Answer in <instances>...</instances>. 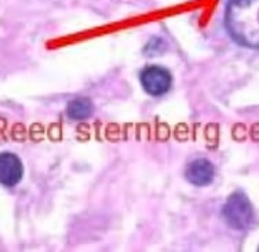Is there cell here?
<instances>
[{
    "label": "cell",
    "instance_id": "6da1fadb",
    "mask_svg": "<svg viewBox=\"0 0 259 252\" xmlns=\"http://www.w3.org/2000/svg\"><path fill=\"white\" fill-rule=\"evenodd\" d=\"M225 21L234 40L248 47H259V0H232Z\"/></svg>",
    "mask_w": 259,
    "mask_h": 252
},
{
    "label": "cell",
    "instance_id": "7a4b0ae2",
    "mask_svg": "<svg viewBox=\"0 0 259 252\" xmlns=\"http://www.w3.org/2000/svg\"><path fill=\"white\" fill-rule=\"evenodd\" d=\"M226 222L236 230H245L254 221V209L243 192L233 193L222 208Z\"/></svg>",
    "mask_w": 259,
    "mask_h": 252
},
{
    "label": "cell",
    "instance_id": "3957f363",
    "mask_svg": "<svg viewBox=\"0 0 259 252\" xmlns=\"http://www.w3.org/2000/svg\"><path fill=\"white\" fill-rule=\"evenodd\" d=\"M141 84L144 90L150 95H159L165 94L172 84V76L168 70L163 68V66H157V65H152V66H146L140 74Z\"/></svg>",
    "mask_w": 259,
    "mask_h": 252
},
{
    "label": "cell",
    "instance_id": "277c9868",
    "mask_svg": "<svg viewBox=\"0 0 259 252\" xmlns=\"http://www.w3.org/2000/svg\"><path fill=\"white\" fill-rule=\"evenodd\" d=\"M24 175V167L15 154L3 152L0 154V181L6 188L15 186Z\"/></svg>",
    "mask_w": 259,
    "mask_h": 252
},
{
    "label": "cell",
    "instance_id": "5b68a950",
    "mask_svg": "<svg viewBox=\"0 0 259 252\" xmlns=\"http://www.w3.org/2000/svg\"><path fill=\"white\" fill-rule=\"evenodd\" d=\"M185 177L192 185L196 186H207L212 182L215 177V168L211 161L205 158H197L190 163L185 171Z\"/></svg>",
    "mask_w": 259,
    "mask_h": 252
},
{
    "label": "cell",
    "instance_id": "8992f818",
    "mask_svg": "<svg viewBox=\"0 0 259 252\" xmlns=\"http://www.w3.org/2000/svg\"><path fill=\"white\" fill-rule=\"evenodd\" d=\"M68 116L73 120H84L91 114L93 105L90 99L87 98H76L72 99L68 104Z\"/></svg>",
    "mask_w": 259,
    "mask_h": 252
}]
</instances>
